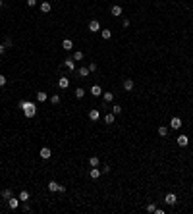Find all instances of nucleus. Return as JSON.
Segmentation results:
<instances>
[{"mask_svg":"<svg viewBox=\"0 0 193 214\" xmlns=\"http://www.w3.org/2000/svg\"><path fill=\"white\" fill-rule=\"evenodd\" d=\"M114 120H116V118H114V114H112V112L104 116V122H106V123H114Z\"/></svg>","mask_w":193,"mask_h":214,"instance_id":"393cba45","label":"nucleus"},{"mask_svg":"<svg viewBox=\"0 0 193 214\" xmlns=\"http://www.w3.org/2000/svg\"><path fill=\"white\" fill-rule=\"evenodd\" d=\"M133 85H135L133 79H129V77L124 79V89H126V91H133Z\"/></svg>","mask_w":193,"mask_h":214,"instance_id":"f8f14e48","label":"nucleus"},{"mask_svg":"<svg viewBox=\"0 0 193 214\" xmlns=\"http://www.w3.org/2000/svg\"><path fill=\"white\" fill-rule=\"evenodd\" d=\"M89 31H91V33H96V31H101V23H99L96 20L89 21Z\"/></svg>","mask_w":193,"mask_h":214,"instance_id":"7ed1b4c3","label":"nucleus"},{"mask_svg":"<svg viewBox=\"0 0 193 214\" xmlns=\"http://www.w3.org/2000/svg\"><path fill=\"white\" fill-rule=\"evenodd\" d=\"M19 108L23 110V114H25L27 118H33L35 114H37V108H35V102H29V100H21L19 102Z\"/></svg>","mask_w":193,"mask_h":214,"instance_id":"f257e3e1","label":"nucleus"},{"mask_svg":"<svg viewBox=\"0 0 193 214\" xmlns=\"http://www.w3.org/2000/svg\"><path fill=\"white\" fill-rule=\"evenodd\" d=\"M8 205H10V208H12V210H16V208L19 207V199H16V197H10V199H8Z\"/></svg>","mask_w":193,"mask_h":214,"instance_id":"9d476101","label":"nucleus"},{"mask_svg":"<svg viewBox=\"0 0 193 214\" xmlns=\"http://www.w3.org/2000/svg\"><path fill=\"white\" fill-rule=\"evenodd\" d=\"M2 6H4V0H0V8H2Z\"/></svg>","mask_w":193,"mask_h":214,"instance_id":"ea45409f","label":"nucleus"},{"mask_svg":"<svg viewBox=\"0 0 193 214\" xmlns=\"http://www.w3.org/2000/svg\"><path fill=\"white\" fill-rule=\"evenodd\" d=\"M10 197H12V191H10V189H4V191L0 193V199H4V201H8Z\"/></svg>","mask_w":193,"mask_h":214,"instance_id":"a211bd4d","label":"nucleus"},{"mask_svg":"<svg viewBox=\"0 0 193 214\" xmlns=\"http://www.w3.org/2000/svg\"><path fill=\"white\" fill-rule=\"evenodd\" d=\"M71 58L75 60V62H79V60H83V52H81V50H75V52H73V56H71Z\"/></svg>","mask_w":193,"mask_h":214,"instance_id":"412c9836","label":"nucleus"},{"mask_svg":"<svg viewBox=\"0 0 193 214\" xmlns=\"http://www.w3.org/2000/svg\"><path fill=\"white\" fill-rule=\"evenodd\" d=\"M64 66H66V68H68L70 71H73V70H75V60H73V58H66Z\"/></svg>","mask_w":193,"mask_h":214,"instance_id":"1a4fd4ad","label":"nucleus"},{"mask_svg":"<svg viewBox=\"0 0 193 214\" xmlns=\"http://www.w3.org/2000/svg\"><path fill=\"white\" fill-rule=\"evenodd\" d=\"M178 145H180V147H187V145H189V137H187V135H180V137H178Z\"/></svg>","mask_w":193,"mask_h":214,"instance_id":"9b49d317","label":"nucleus"},{"mask_svg":"<svg viewBox=\"0 0 193 214\" xmlns=\"http://www.w3.org/2000/svg\"><path fill=\"white\" fill-rule=\"evenodd\" d=\"M50 104L58 106V104H60V97H58V95H52V97H50Z\"/></svg>","mask_w":193,"mask_h":214,"instance_id":"cd10ccee","label":"nucleus"},{"mask_svg":"<svg viewBox=\"0 0 193 214\" xmlns=\"http://www.w3.org/2000/svg\"><path fill=\"white\" fill-rule=\"evenodd\" d=\"M89 71H96V64L93 62V64H89Z\"/></svg>","mask_w":193,"mask_h":214,"instance_id":"f704fd0d","label":"nucleus"},{"mask_svg":"<svg viewBox=\"0 0 193 214\" xmlns=\"http://www.w3.org/2000/svg\"><path fill=\"white\" fill-rule=\"evenodd\" d=\"M77 73H79V75H81V77H87V75H89L91 71H89V68H83V66H81V68H79V70H77Z\"/></svg>","mask_w":193,"mask_h":214,"instance_id":"f3484780","label":"nucleus"},{"mask_svg":"<svg viewBox=\"0 0 193 214\" xmlns=\"http://www.w3.org/2000/svg\"><path fill=\"white\" fill-rule=\"evenodd\" d=\"M4 45H6L8 48H10V46H12V39H6V41H4Z\"/></svg>","mask_w":193,"mask_h":214,"instance_id":"4c0bfd02","label":"nucleus"},{"mask_svg":"<svg viewBox=\"0 0 193 214\" xmlns=\"http://www.w3.org/2000/svg\"><path fill=\"white\" fill-rule=\"evenodd\" d=\"M110 12H112V16H122V6H118V4H114V6L110 8Z\"/></svg>","mask_w":193,"mask_h":214,"instance_id":"4468645a","label":"nucleus"},{"mask_svg":"<svg viewBox=\"0 0 193 214\" xmlns=\"http://www.w3.org/2000/svg\"><path fill=\"white\" fill-rule=\"evenodd\" d=\"M170 127H172V129H180V127H181V120L178 116L172 118V120H170Z\"/></svg>","mask_w":193,"mask_h":214,"instance_id":"20e7f679","label":"nucleus"},{"mask_svg":"<svg viewBox=\"0 0 193 214\" xmlns=\"http://www.w3.org/2000/svg\"><path fill=\"white\" fill-rule=\"evenodd\" d=\"M46 98H48V95H46V93H43V91L37 93V100H39V102H45Z\"/></svg>","mask_w":193,"mask_h":214,"instance_id":"5701e85b","label":"nucleus"},{"mask_svg":"<svg viewBox=\"0 0 193 214\" xmlns=\"http://www.w3.org/2000/svg\"><path fill=\"white\" fill-rule=\"evenodd\" d=\"M154 210H156V207H154V205H149V207H147V212H154Z\"/></svg>","mask_w":193,"mask_h":214,"instance_id":"2f4dec72","label":"nucleus"},{"mask_svg":"<svg viewBox=\"0 0 193 214\" xmlns=\"http://www.w3.org/2000/svg\"><path fill=\"white\" fill-rule=\"evenodd\" d=\"M164 202H166V205H170V207H174V205L178 202V197H176V193H168L166 197H164Z\"/></svg>","mask_w":193,"mask_h":214,"instance_id":"f03ea898","label":"nucleus"},{"mask_svg":"<svg viewBox=\"0 0 193 214\" xmlns=\"http://www.w3.org/2000/svg\"><path fill=\"white\" fill-rule=\"evenodd\" d=\"M6 48H8V46L2 43V45H0V54H4V52H6Z\"/></svg>","mask_w":193,"mask_h":214,"instance_id":"72a5a7b5","label":"nucleus"},{"mask_svg":"<svg viewBox=\"0 0 193 214\" xmlns=\"http://www.w3.org/2000/svg\"><path fill=\"white\" fill-rule=\"evenodd\" d=\"M158 135H160V137H166V135H168V127L160 125V127H158Z\"/></svg>","mask_w":193,"mask_h":214,"instance_id":"bb28decb","label":"nucleus"},{"mask_svg":"<svg viewBox=\"0 0 193 214\" xmlns=\"http://www.w3.org/2000/svg\"><path fill=\"white\" fill-rule=\"evenodd\" d=\"M58 193H66V185H60V187H58Z\"/></svg>","mask_w":193,"mask_h":214,"instance_id":"e433bc0d","label":"nucleus"},{"mask_svg":"<svg viewBox=\"0 0 193 214\" xmlns=\"http://www.w3.org/2000/svg\"><path fill=\"white\" fill-rule=\"evenodd\" d=\"M89 164L93 166V168H95V166H99V164H101V160H99V156H91V158H89Z\"/></svg>","mask_w":193,"mask_h":214,"instance_id":"4be33fe9","label":"nucleus"},{"mask_svg":"<svg viewBox=\"0 0 193 214\" xmlns=\"http://www.w3.org/2000/svg\"><path fill=\"white\" fill-rule=\"evenodd\" d=\"M35 4H37V0H27V6H29V8H33Z\"/></svg>","mask_w":193,"mask_h":214,"instance_id":"473e14b6","label":"nucleus"},{"mask_svg":"<svg viewBox=\"0 0 193 214\" xmlns=\"http://www.w3.org/2000/svg\"><path fill=\"white\" fill-rule=\"evenodd\" d=\"M120 112H122V106H120V104H114V106H112V114H120Z\"/></svg>","mask_w":193,"mask_h":214,"instance_id":"c756f323","label":"nucleus"},{"mask_svg":"<svg viewBox=\"0 0 193 214\" xmlns=\"http://www.w3.org/2000/svg\"><path fill=\"white\" fill-rule=\"evenodd\" d=\"M4 85H6V77L0 73V87H4Z\"/></svg>","mask_w":193,"mask_h":214,"instance_id":"7c9ffc66","label":"nucleus"},{"mask_svg":"<svg viewBox=\"0 0 193 214\" xmlns=\"http://www.w3.org/2000/svg\"><path fill=\"white\" fill-rule=\"evenodd\" d=\"M58 87H60V89H68V87H70V79H68V77H60V79H58Z\"/></svg>","mask_w":193,"mask_h":214,"instance_id":"423d86ee","label":"nucleus"},{"mask_svg":"<svg viewBox=\"0 0 193 214\" xmlns=\"http://www.w3.org/2000/svg\"><path fill=\"white\" fill-rule=\"evenodd\" d=\"M101 174H103V172L99 170V166H95V168H93V170L89 172V175L93 177V179H96V177H101Z\"/></svg>","mask_w":193,"mask_h":214,"instance_id":"2eb2a0df","label":"nucleus"},{"mask_svg":"<svg viewBox=\"0 0 193 214\" xmlns=\"http://www.w3.org/2000/svg\"><path fill=\"white\" fill-rule=\"evenodd\" d=\"M99 118H101V112L96 110V108H93V110L89 112V120L91 122H99Z\"/></svg>","mask_w":193,"mask_h":214,"instance_id":"39448f33","label":"nucleus"},{"mask_svg":"<svg viewBox=\"0 0 193 214\" xmlns=\"http://www.w3.org/2000/svg\"><path fill=\"white\" fill-rule=\"evenodd\" d=\"M41 12H43V14L50 12V2H43V4H41Z\"/></svg>","mask_w":193,"mask_h":214,"instance_id":"6ab92c4d","label":"nucleus"},{"mask_svg":"<svg viewBox=\"0 0 193 214\" xmlns=\"http://www.w3.org/2000/svg\"><path fill=\"white\" fill-rule=\"evenodd\" d=\"M58 187H60V183H56V181L48 183V191H58Z\"/></svg>","mask_w":193,"mask_h":214,"instance_id":"a878e982","label":"nucleus"},{"mask_svg":"<svg viewBox=\"0 0 193 214\" xmlns=\"http://www.w3.org/2000/svg\"><path fill=\"white\" fill-rule=\"evenodd\" d=\"M122 25H124V27H129V20H128V18H126V20L122 21Z\"/></svg>","mask_w":193,"mask_h":214,"instance_id":"58836bf2","label":"nucleus"},{"mask_svg":"<svg viewBox=\"0 0 193 214\" xmlns=\"http://www.w3.org/2000/svg\"><path fill=\"white\" fill-rule=\"evenodd\" d=\"M62 48H64V50H71V48H73L71 39H64V41H62Z\"/></svg>","mask_w":193,"mask_h":214,"instance_id":"ddd939ff","label":"nucleus"},{"mask_svg":"<svg viewBox=\"0 0 193 214\" xmlns=\"http://www.w3.org/2000/svg\"><path fill=\"white\" fill-rule=\"evenodd\" d=\"M101 172H103V174H108V172H110V166H103V170H101Z\"/></svg>","mask_w":193,"mask_h":214,"instance_id":"c9c22d12","label":"nucleus"},{"mask_svg":"<svg viewBox=\"0 0 193 214\" xmlns=\"http://www.w3.org/2000/svg\"><path fill=\"white\" fill-rule=\"evenodd\" d=\"M103 98H104V102H112L114 100V93H103Z\"/></svg>","mask_w":193,"mask_h":214,"instance_id":"aec40b11","label":"nucleus"},{"mask_svg":"<svg viewBox=\"0 0 193 214\" xmlns=\"http://www.w3.org/2000/svg\"><path fill=\"white\" fill-rule=\"evenodd\" d=\"M91 95H93V97H101V95H103L101 85H93V87H91Z\"/></svg>","mask_w":193,"mask_h":214,"instance_id":"6e6552de","label":"nucleus"},{"mask_svg":"<svg viewBox=\"0 0 193 214\" xmlns=\"http://www.w3.org/2000/svg\"><path fill=\"white\" fill-rule=\"evenodd\" d=\"M101 35H103L104 41H108L110 37H112V31H110V29H101Z\"/></svg>","mask_w":193,"mask_h":214,"instance_id":"dca6fc26","label":"nucleus"},{"mask_svg":"<svg viewBox=\"0 0 193 214\" xmlns=\"http://www.w3.org/2000/svg\"><path fill=\"white\" fill-rule=\"evenodd\" d=\"M39 154H41V158H45V160H48V158H50V154H52V152H50V149H48V147H43Z\"/></svg>","mask_w":193,"mask_h":214,"instance_id":"0eeeda50","label":"nucleus"},{"mask_svg":"<svg viewBox=\"0 0 193 214\" xmlns=\"http://www.w3.org/2000/svg\"><path fill=\"white\" fill-rule=\"evenodd\" d=\"M19 201H29V193H27V191H21V193H19Z\"/></svg>","mask_w":193,"mask_h":214,"instance_id":"c85d7f7f","label":"nucleus"},{"mask_svg":"<svg viewBox=\"0 0 193 214\" xmlns=\"http://www.w3.org/2000/svg\"><path fill=\"white\" fill-rule=\"evenodd\" d=\"M75 97L77 98H83L85 97V89H83V87H77V89H75Z\"/></svg>","mask_w":193,"mask_h":214,"instance_id":"b1692460","label":"nucleus"}]
</instances>
